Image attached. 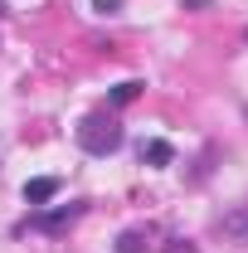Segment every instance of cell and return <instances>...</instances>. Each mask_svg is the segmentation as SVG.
<instances>
[{
	"mask_svg": "<svg viewBox=\"0 0 248 253\" xmlns=\"http://www.w3.org/2000/svg\"><path fill=\"white\" fill-rule=\"evenodd\" d=\"M244 39H248V30H244Z\"/></svg>",
	"mask_w": 248,
	"mask_h": 253,
	"instance_id": "cell-10",
	"label": "cell"
},
{
	"mask_svg": "<svg viewBox=\"0 0 248 253\" xmlns=\"http://www.w3.org/2000/svg\"><path fill=\"white\" fill-rule=\"evenodd\" d=\"M59 195V180L54 175H34V180H25V205H49Z\"/></svg>",
	"mask_w": 248,
	"mask_h": 253,
	"instance_id": "cell-4",
	"label": "cell"
},
{
	"mask_svg": "<svg viewBox=\"0 0 248 253\" xmlns=\"http://www.w3.org/2000/svg\"><path fill=\"white\" fill-rule=\"evenodd\" d=\"M141 88H146L141 78H122V83L107 93V102H112V107H126V102H136V97H141Z\"/></svg>",
	"mask_w": 248,
	"mask_h": 253,
	"instance_id": "cell-7",
	"label": "cell"
},
{
	"mask_svg": "<svg viewBox=\"0 0 248 253\" xmlns=\"http://www.w3.org/2000/svg\"><path fill=\"white\" fill-rule=\"evenodd\" d=\"M151 229H126V234H117V253H146L151 249Z\"/></svg>",
	"mask_w": 248,
	"mask_h": 253,
	"instance_id": "cell-6",
	"label": "cell"
},
{
	"mask_svg": "<svg viewBox=\"0 0 248 253\" xmlns=\"http://www.w3.org/2000/svg\"><path fill=\"white\" fill-rule=\"evenodd\" d=\"M185 10H209V0H185Z\"/></svg>",
	"mask_w": 248,
	"mask_h": 253,
	"instance_id": "cell-9",
	"label": "cell"
},
{
	"mask_svg": "<svg viewBox=\"0 0 248 253\" xmlns=\"http://www.w3.org/2000/svg\"><path fill=\"white\" fill-rule=\"evenodd\" d=\"M219 229H224L234 244H248V200H244V205H234V210L219 219Z\"/></svg>",
	"mask_w": 248,
	"mask_h": 253,
	"instance_id": "cell-3",
	"label": "cell"
},
{
	"mask_svg": "<svg viewBox=\"0 0 248 253\" xmlns=\"http://www.w3.org/2000/svg\"><path fill=\"white\" fill-rule=\"evenodd\" d=\"M122 141H126V131L112 112H88L78 122V146L88 156H112V151H122Z\"/></svg>",
	"mask_w": 248,
	"mask_h": 253,
	"instance_id": "cell-1",
	"label": "cell"
},
{
	"mask_svg": "<svg viewBox=\"0 0 248 253\" xmlns=\"http://www.w3.org/2000/svg\"><path fill=\"white\" fill-rule=\"evenodd\" d=\"M175 161V146L165 141V136H151V141H141V166H170Z\"/></svg>",
	"mask_w": 248,
	"mask_h": 253,
	"instance_id": "cell-5",
	"label": "cell"
},
{
	"mask_svg": "<svg viewBox=\"0 0 248 253\" xmlns=\"http://www.w3.org/2000/svg\"><path fill=\"white\" fill-rule=\"evenodd\" d=\"M88 205L83 200H68V205H59V210H49V214H34V229H44V234H59V229H68V224L78 219Z\"/></svg>",
	"mask_w": 248,
	"mask_h": 253,
	"instance_id": "cell-2",
	"label": "cell"
},
{
	"mask_svg": "<svg viewBox=\"0 0 248 253\" xmlns=\"http://www.w3.org/2000/svg\"><path fill=\"white\" fill-rule=\"evenodd\" d=\"M122 5H126V0H93V10L102 15V20H112V15H122Z\"/></svg>",
	"mask_w": 248,
	"mask_h": 253,
	"instance_id": "cell-8",
	"label": "cell"
}]
</instances>
